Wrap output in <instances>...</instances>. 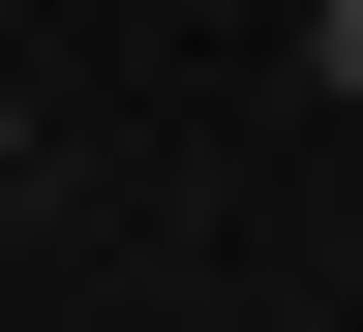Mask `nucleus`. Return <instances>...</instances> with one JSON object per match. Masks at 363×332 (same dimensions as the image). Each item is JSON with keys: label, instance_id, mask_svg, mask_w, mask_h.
I'll return each mask as SVG.
<instances>
[{"label": "nucleus", "instance_id": "1", "mask_svg": "<svg viewBox=\"0 0 363 332\" xmlns=\"http://www.w3.org/2000/svg\"><path fill=\"white\" fill-rule=\"evenodd\" d=\"M303 91H363V0H303Z\"/></svg>", "mask_w": 363, "mask_h": 332}]
</instances>
